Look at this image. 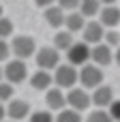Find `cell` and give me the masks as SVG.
I'll return each instance as SVG.
<instances>
[{
  "instance_id": "cell-10",
  "label": "cell",
  "mask_w": 120,
  "mask_h": 122,
  "mask_svg": "<svg viewBox=\"0 0 120 122\" xmlns=\"http://www.w3.org/2000/svg\"><path fill=\"white\" fill-rule=\"evenodd\" d=\"M4 107H6V118H9V120L21 122L24 118L30 116V103L24 101V99H11Z\"/></svg>"
},
{
  "instance_id": "cell-21",
  "label": "cell",
  "mask_w": 120,
  "mask_h": 122,
  "mask_svg": "<svg viewBox=\"0 0 120 122\" xmlns=\"http://www.w3.org/2000/svg\"><path fill=\"white\" fill-rule=\"evenodd\" d=\"M15 94V86L9 81H0V103H9Z\"/></svg>"
},
{
  "instance_id": "cell-16",
  "label": "cell",
  "mask_w": 120,
  "mask_h": 122,
  "mask_svg": "<svg viewBox=\"0 0 120 122\" xmlns=\"http://www.w3.org/2000/svg\"><path fill=\"white\" fill-rule=\"evenodd\" d=\"M86 21H88V19H86L79 11H69L67 17H64V28H67L71 34H75V32H82V30H84Z\"/></svg>"
},
{
  "instance_id": "cell-6",
  "label": "cell",
  "mask_w": 120,
  "mask_h": 122,
  "mask_svg": "<svg viewBox=\"0 0 120 122\" xmlns=\"http://www.w3.org/2000/svg\"><path fill=\"white\" fill-rule=\"evenodd\" d=\"M34 58H37V66L39 69H43V71H54L58 64H60V51L52 45H45V47H39L37 49V54H34Z\"/></svg>"
},
{
  "instance_id": "cell-33",
  "label": "cell",
  "mask_w": 120,
  "mask_h": 122,
  "mask_svg": "<svg viewBox=\"0 0 120 122\" xmlns=\"http://www.w3.org/2000/svg\"><path fill=\"white\" fill-rule=\"evenodd\" d=\"M0 17H2V4H0Z\"/></svg>"
},
{
  "instance_id": "cell-5",
  "label": "cell",
  "mask_w": 120,
  "mask_h": 122,
  "mask_svg": "<svg viewBox=\"0 0 120 122\" xmlns=\"http://www.w3.org/2000/svg\"><path fill=\"white\" fill-rule=\"evenodd\" d=\"M90 105H92V99H90V92L86 88L75 86V88L67 90V107H71L75 112H86Z\"/></svg>"
},
{
  "instance_id": "cell-11",
  "label": "cell",
  "mask_w": 120,
  "mask_h": 122,
  "mask_svg": "<svg viewBox=\"0 0 120 122\" xmlns=\"http://www.w3.org/2000/svg\"><path fill=\"white\" fill-rule=\"evenodd\" d=\"M90 99H92V105H94L97 109H107V107L112 105V101H114V90H112L110 86L101 84L99 88H94V90L90 92Z\"/></svg>"
},
{
  "instance_id": "cell-17",
  "label": "cell",
  "mask_w": 120,
  "mask_h": 122,
  "mask_svg": "<svg viewBox=\"0 0 120 122\" xmlns=\"http://www.w3.org/2000/svg\"><path fill=\"white\" fill-rule=\"evenodd\" d=\"M103 9V4L99 0H82L79 2V13L86 17V19H92V17H99V11Z\"/></svg>"
},
{
  "instance_id": "cell-24",
  "label": "cell",
  "mask_w": 120,
  "mask_h": 122,
  "mask_svg": "<svg viewBox=\"0 0 120 122\" xmlns=\"http://www.w3.org/2000/svg\"><path fill=\"white\" fill-rule=\"evenodd\" d=\"M28 118H30V122H54V116H52L49 112H45V109H41V112H32Z\"/></svg>"
},
{
  "instance_id": "cell-18",
  "label": "cell",
  "mask_w": 120,
  "mask_h": 122,
  "mask_svg": "<svg viewBox=\"0 0 120 122\" xmlns=\"http://www.w3.org/2000/svg\"><path fill=\"white\" fill-rule=\"evenodd\" d=\"M73 43H75V39H73V34H71L69 30H58V32L54 34V47H56L58 51H67Z\"/></svg>"
},
{
  "instance_id": "cell-27",
  "label": "cell",
  "mask_w": 120,
  "mask_h": 122,
  "mask_svg": "<svg viewBox=\"0 0 120 122\" xmlns=\"http://www.w3.org/2000/svg\"><path fill=\"white\" fill-rule=\"evenodd\" d=\"M79 2L82 0H56V4L64 11H77L79 9Z\"/></svg>"
},
{
  "instance_id": "cell-25",
  "label": "cell",
  "mask_w": 120,
  "mask_h": 122,
  "mask_svg": "<svg viewBox=\"0 0 120 122\" xmlns=\"http://www.w3.org/2000/svg\"><path fill=\"white\" fill-rule=\"evenodd\" d=\"M11 58V43L6 39H0V62H6Z\"/></svg>"
},
{
  "instance_id": "cell-2",
  "label": "cell",
  "mask_w": 120,
  "mask_h": 122,
  "mask_svg": "<svg viewBox=\"0 0 120 122\" xmlns=\"http://www.w3.org/2000/svg\"><path fill=\"white\" fill-rule=\"evenodd\" d=\"M103 77H105V75H103V69L97 66V64H92V62L79 66V86L86 88V90L99 88V86L103 84Z\"/></svg>"
},
{
  "instance_id": "cell-29",
  "label": "cell",
  "mask_w": 120,
  "mask_h": 122,
  "mask_svg": "<svg viewBox=\"0 0 120 122\" xmlns=\"http://www.w3.org/2000/svg\"><path fill=\"white\" fill-rule=\"evenodd\" d=\"M6 118V107H4V103H0V122H4Z\"/></svg>"
},
{
  "instance_id": "cell-1",
  "label": "cell",
  "mask_w": 120,
  "mask_h": 122,
  "mask_svg": "<svg viewBox=\"0 0 120 122\" xmlns=\"http://www.w3.org/2000/svg\"><path fill=\"white\" fill-rule=\"evenodd\" d=\"M54 84L62 90H71L79 84V69L73 64H58L54 69Z\"/></svg>"
},
{
  "instance_id": "cell-7",
  "label": "cell",
  "mask_w": 120,
  "mask_h": 122,
  "mask_svg": "<svg viewBox=\"0 0 120 122\" xmlns=\"http://www.w3.org/2000/svg\"><path fill=\"white\" fill-rule=\"evenodd\" d=\"M67 62L73 66H84L90 62V45L84 41H75L69 49H67Z\"/></svg>"
},
{
  "instance_id": "cell-3",
  "label": "cell",
  "mask_w": 120,
  "mask_h": 122,
  "mask_svg": "<svg viewBox=\"0 0 120 122\" xmlns=\"http://www.w3.org/2000/svg\"><path fill=\"white\" fill-rule=\"evenodd\" d=\"M2 75H4V81L17 86V84H21V81L28 79V66H26L24 60L13 58V60H6V64L2 69Z\"/></svg>"
},
{
  "instance_id": "cell-23",
  "label": "cell",
  "mask_w": 120,
  "mask_h": 122,
  "mask_svg": "<svg viewBox=\"0 0 120 122\" xmlns=\"http://www.w3.org/2000/svg\"><path fill=\"white\" fill-rule=\"evenodd\" d=\"M13 36V21L9 17H0V39H9Z\"/></svg>"
},
{
  "instance_id": "cell-26",
  "label": "cell",
  "mask_w": 120,
  "mask_h": 122,
  "mask_svg": "<svg viewBox=\"0 0 120 122\" xmlns=\"http://www.w3.org/2000/svg\"><path fill=\"white\" fill-rule=\"evenodd\" d=\"M107 114L112 116L114 122H120V99H114L112 101V105L107 107Z\"/></svg>"
},
{
  "instance_id": "cell-9",
  "label": "cell",
  "mask_w": 120,
  "mask_h": 122,
  "mask_svg": "<svg viewBox=\"0 0 120 122\" xmlns=\"http://www.w3.org/2000/svg\"><path fill=\"white\" fill-rule=\"evenodd\" d=\"M90 62L97 64V66H107L114 62V49L107 45V43H99V45H92L90 47Z\"/></svg>"
},
{
  "instance_id": "cell-8",
  "label": "cell",
  "mask_w": 120,
  "mask_h": 122,
  "mask_svg": "<svg viewBox=\"0 0 120 122\" xmlns=\"http://www.w3.org/2000/svg\"><path fill=\"white\" fill-rule=\"evenodd\" d=\"M103 36H105V26L99 19H88L84 30H82V41L92 47V45L103 43Z\"/></svg>"
},
{
  "instance_id": "cell-20",
  "label": "cell",
  "mask_w": 120,
  "mask_h": 122,
  "mask_svg": "<svg viewBox=\"0 0 120 122\" xmlns=\"http://www.w3.org/2000/svg\"><path fill=\"white\" fill-rule=\"evenodd\" d=\"M86 122H114V120H112V116L107 114V109H92V112L88 114Z\"/></svg>"
},
{
  "instance_id": "cell-15",
  "label": "cell",
  "mask_w": 120,
  "mask_h": 122,
  "mask_svg": "<svg viewBox=\"0 0 120 122\" xmlns=\"http://www.w3.org/2000/svg\"><path fill=\"white\" fill-rule=\"evenodd\" d=\"M43 17H45V21H47L52 28H62V26H64L67 11L60 9L58 4H52V6H47V9H43Z\"/></svg>"
},
{
  "instance_id": "cell-22",
  "label": "cell",
  "mask_w": 120,
  "mask_h": 122,
  "mask_svg": "<svg viewBox=\"0 0 120 122\" xmlns=\"http://www.w3.org/2000/svg\"><path fill=\"white\" fill-rule=\"evenodd\" d=\"M103 43H107L112 49H114V47H118V45H120V32L116 30V28H110V30H105Z\"/></svg>"
},
{
  "instance_id": "cell-13",
  "label": "cell",
  "mask_w": 120,
  "mask_h": 122,
  "mask_svg": "<svg viewBox=\"0 0 120 122\" xmlns=\"http://www.w3.org/2000/svg\"><path fill=\"white\" fill-rule=\"evenodd\" d=\"M45 103H47V107L52 112H62L67 107V92L62 88H58V86L56 88H49L45 92Z\"/></svg>"
},
{
  "instance_id": "cell-32",
  "label": "cell",
  "mask_w": 120,
  "mask_h": 122,
  "mask_svg": "<svg viewBox=\"0 0 120 122\" xmlns=\"http://www.w3.org/2000/svg\"><path fill=\"white\" fill-rule=\"evenodd\" d=\"M0 81H2V66H0Z\"/></svg>"
},
{
  "instance_id": "cell-34",
  "label": "cell",
  "mask_w": 120,
  "mask_h": 122,
  "mask_svg": "<svg viewBox=\"0 0 120 122\" xmlns=\"http://www.w3.org/2000/svg\"><path fill=\"white\" fill-rule=\"evenodd\" d=\"M4 122H17V120H4Z\"/></svg>"
},
{
  "instance_id": "cell-19",
  "label": "cell",
  "mask_w": 120,
  "mask_h": 122,
  "mask_svg": "<svg viewBox=\"0 0 120 122\" xmlns=\"http://www.w3.org/2000/svg\"><path fill=\"white\" fill-rule=\"evenodd\" d=\"M54 122H82V116H79V112H75L71 107H64L62 112H58Z\"/></svg>"
},
{
  "instance_id": "cell-12",
  "label": "cell",
  "mask_w": 120,
  "mask_h": 122,
  "mask_svg": "<svg viewBox=\"0 0 120 122\" xmlns=\"http://www.w3.org/2000/svg\"><path fill=\"white\" fill-rule=\"evenodd\" d=\"M99 21L105 26V30L116 28L120 24V6H116V4H103V9L99 11Z\"/></svg>"
},
{
  "instance_id": "cell-28",
  "label": "cell",
  "mask_w": 120,
  "mask_h": 122,
  "mask_svg": "<svg viewBox=\"0 0 120 122\" xmlns=\"http://www.w3.org/2000/svg\"><path fill=\"white\" fill-rule=\"evenodd\" d=\"M34 4H37V6H41V9H47V6L56 4V0H34Z\"/></svg>"
},
{
  "instance_id": "cell-4",
  "label": "cell",
  "mask_w": 120,
  "mask_h": 122,
  "mask_svg": "<svg viewBox=\"0 0 120 122\" xmlns=\"http://www.w3.org/2000/svg\"><path fill=\"white\" fill-rule=\"evenodd\" d=\"M11 54H13L15 58H19V60H26V58L34 56V54H37V43H34V39L28 36V34L13 36V41H11Z\"/></svg>"
},
{
  "instance_id": "cell-31",
  "label": "cell",
  "mask_w": 120,
  "mask_h": 122,
  "mask_svg": "<svg viewBox=\"0 0 120 122\" xmlns=\"http://www.w3.org/2000/svg\"><path fill=\"white\" fill-rule=\"evenodd\" d=\"M101 4H116V0H99Z\"/></svg>"
},
{
  "instance_id": "cell-30",
  "label": "cell",
  "mask_w": 120,
  "mask_h": 122,
  "mask_svg": "<svg viewBox=\"0 0 120 122\" xmlns=\"http://www.w3.org/2000/svg\"><path fill=\"white\" fill-rule=\"evenodd\" d=\"M114 60H116V64L120 66V45L116 47V51H114Z\"/></svg>"
},
{
  "instance_id": "cell-14",
  "label": "cell",
  "mask_w": 120,
  "mask_h": 122,
  "mask_svg": "<svg viewBox=\"0 0 120 122\" xmlns=\"http://www.w3.org/2000/svg\"><path fill=\"white\" fill-rule=\"evenodd\" d=\"M52 84H54V75H52V71H43V69H39V71H34V73L30 75V86H32L34 90L47 92V90L52 88Z\"/></svg>"
}]
</instances>
